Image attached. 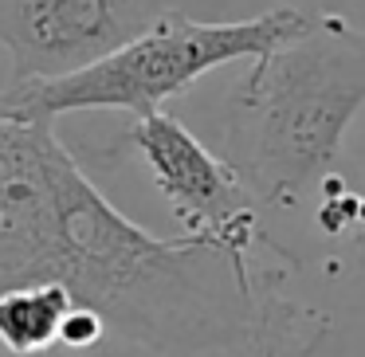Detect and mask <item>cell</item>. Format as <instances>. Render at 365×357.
Masks as SVG:
<instances>
[{
    "label": "cell",
    "instance_id": "obj_1",
    "mask_svg": "<svg viewBox=\"0 0 365 357\" xmlns=\"http://www.w3.org/2000/svg\"><path fill=\"white\" fill-rule=\"evenodd\" d=\"M56 283L106 338L153 357H271L330 314L283 294L255 252L161 239L106 200L56 122L0 87V294Z\"/></svg>",
    "mask_w": 365,
    "mask_h": 357
},
{
    "label": "cell",
    "instance_id": "obj_2",
    "mask_svg": "<svg viewBox=\"0 0 365 357\" xmlns=\"http://www.w3.org/2000/svg\"><path fill=\"white\" fill-rule=\"evenodd\" d=\"M365 110V28L314 12L307 32L255 59L232 87L220 157L259 212H299L318 200Z\"/></svg>",
    "mask_w": 365,
    "mask_h": 357
},
{
    "label": "cell",
    "instance_id": "obj_3",
    "mask_svg": "<svg viewBox=\"0 0 365 357\" xmlns=\"http://www.w3.org/2000/svg\"><path fill=\"white\" fill-rule=\"evenodd\" d=\"M314 12L302 9H271L252 20H205L169 9L158 24L122 43L106 59L51 83H9L16 98L40 118L59 122L63 114H95L122 110L130 118L161 110V103L185 95L192 83L228 63H255L275 48L307 32Z\"/></svg>",
    "mask_w": 365,
    "mask_h": 357
},
{
    "label": "cell",
    "instance_id": "obj_4",
    "mask_svg": "<svg viewBox=\"0 0 365 357\" xmlns=\"http://www.w3.org/2000/svg\"><path fill=\"white\" fill-rule=\"evenodd\" d=\"M110 150L114 157H134L145 169V177L161 192L185 236L212 239V244L236 247V252L267 247L291 267L279 239L263 228V212L247 197L240 177L177 114L150 110L126 118V126L114 134Z\"/></svg>",
    "mask_w": 365,
    "mask_h": 357
},
{
    "label": "cell",
    "instance_id": "obj_5",
    "mask_svg": "<svg viewBox=\"0 0 365 357\" xmlns=\"http://www.w3.org/2000/svg\"><path fill=\"white\" fill-rule=\"evenodd\" d=\"M169 9V0H0L9 83L67 79L142 36Z\"/></svg>",
    "mask_w": 365,
    "mask_h": 357
},
{
    "label": "cell",
    "instance_id": "obj_6",
    "mask_svg": "<svg viewBox=\"0 0 365 357\" xmlns=\"http://www.w3.org/2000/svg\"><path fill=\"white\" fill-rule=\"evenodd\" d=\"M75 310V299L56 283L16 286L0 294V346L16 357H36L59 346L67 314Z\"/></svg>",
    "mask_w": 365,
    "mask_h": 357
},
{
    "label": "cell",
    "instance_id": "obj_7",
    "mask_svg": "<svg viewBox=\"0 0 365 357\" xmlns=\"http://www.w3.org/2000/svg\"><path fill=\"white\" fill-rule=\"evenodd\" d=\"M103 338H106L103 318L91 314L87 306H75L71 314H67L63 330H59V346H67V349H87V346H98Z\"/></svg>",
    "mask_w": 365,
    "mask_h": 357
},
{
    "label": "cell",
    "instance_id": "obj_8",
    "mask_svg": "<svg viewBox=\"0 0 365 357\" xmlns=\"http://www.w3.org/2000/svg\"><path fill=\"white\" fill-rule=\"evenodd\" d=\"M271 357H341V338H338V330H334V322H330L318 333H310L307 341L283 349V353H271Z\"/></svg>",
    "mask_w": 365,
    "mask_h": 357
}]
</instances>
